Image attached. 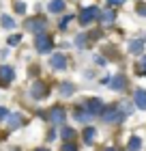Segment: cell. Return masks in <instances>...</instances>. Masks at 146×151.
<instances>
[{"mask_svg": "<svg viewBox=\"0 0 146 151\" xmlns=\"http://www.w3.org/2000/svg\"><path fill=\"white\" fill-rule=\"evenodd\" d=\"M125 114H127V112H122L120 106H110V108H103L101 121L103 123H120L125 119Z\"/></svg>", "mask_w": 146, "mask_h": 151, "instance_id": "1", "label": "cell"}, {"mask_svg": "<svg viewBox=\"0 0 146 151\" xmlns=\"http://www.w3.org/2000/svg\"><path fill=\"white\" fill-rule=\"evenodd\" d=\"M99 13H101L99 6H95V4L82 9V13H80V24H82V26H90L95 19H99Z\"/></svg>", "mask_w": 146, "mask_h": 151, "instance_id": "2", "label": "cell"}, {"mask_svg": "<svg viewBox=\"0 0 146 151\" xmlns=\"http://www.w3.org/2000/svg\"><path fill=\"white\" fill-rule=\"evenodd\" d=\"M34 47H37V52H41V54H50L52 47H54V41H52L50 35L41 32V35H37V39H34Z\"/></svg>", "mask_w": 146, "mask_h": 151, "instance_id": "3", "label": "cell"}, {"mask_svg": "<svg viewBox=\"0 0 146 151\" xmlns=\"http://www.w3.org/2000/svg\"><path fill=\"white\" fill-rule=\"evenodd\" d=\"M45 28H47V22H45L43 17H32V19H28V22H26V30L34 32V35L45 32Z\"/></svg>", "mask_w": 146, "mask_h": 151, "instance_id": "4", "label": "cell"}, {"mask_svg": "<svg viewBox=\"0 0 146 151\" xmlns=\"http://www.w3.org/2000/svg\"><path fill=\"white\" fill-rule=\"evenodd\" d=\"M47 93H50V88H47L45 82H41V80L32 82V86H30V95H32L34 99H43V97H47Z\"/></svg>", "mask_w": 146, "mask_h": 151, "instance_id": "5", "label": "cell"}, {"mask_svg": "<svg viewBox=\"0 0 146 151\" xmlns=\"http://www.w3.org/2000/svg\"><path fill=\"white\" fill-rule=\"evenodd\" d=\"M99 22H101L103 26H112V24L116 22V11H114V6H105V9H101Z\"/></svg>", "mask_w": 146, "mask_h": 151, "instance_id": "6", "label": "cell"}, {"mask_svg": "<svg viewBox=\"0 0 146 151\" xmlns=\"http://www.w3.org/2000/svg\"><path fill=\"white\" fill-rule=\"evenodd\" d=\"M13 78H15V69L13 67H9V65L0 67V86H9L13 82Z\"/></svg>", "mask_w": 146, "mask_h": 151, "instance_id": "7", "label": "cell"}, {"mask_svg": "<svg viewBox=\"0 0 146 151\" xmlns=\"http://www.w3.org/2000/svg\"><path fill=\"white\" fill-rule=\"evenodd\" d=\"M84 108H86L90 114L97 116V114L103 112V101H101L99 97H90V99H86V106H84Z\"/></svg>", "mask_w": 146, "mask_h": 151, "instance_id": "8", "label": "cell"}, {"mask_svg": "<svg viewBox=\"0 0 146 151\" xmlns=\"http://www.w3.org/2000/svg\"><path fill=\"white\" fill-rule=\"evenodd\" d=\"M50 65H52V69H58V71H62V69H67L69 60H67V56H65V54H52Z\"/></svg>", "mask_w": 146, "mask_h": 151, "instance_id": "9", "label": "cell"}, {"mask_svg": "<svg viewBox=\"0 0 146 151\" xmlns=\"http://www.w3.org/2000/svg\"><path fill=\"white\" fill-rule=\"evenodd\" d=\"M65 119H67V112L62 110L60 106H56V108H52V110H50V121L52 123L60 125V123H65Z\"/></svg>", "mask_w": 146, "mask_h": 151, "instance_id": "10", "label": "cell"}, {"mask_svg": "<svg viewBox=\"0 0 146 151\" xmlns=\"http://www.w3.org/2000/svg\"><path fill=\"white\" fill-rule=\"evenodd\" d=\"M133 104L140 108V110H146V91L144 88H137L133 93Z\"/></svg>", "mask_w": 146, "mask_h": 151, "instance_id": "11", "label": "cell"}, {"mask_svg": "<svg viewBox=\"0 0 146 151\" xmlns=\"http://www.w3.org/2000/svg\"><path fill=\"white\" fill-rule=\"evenodd\" d=\"M110 86H112L114 91H122V88L127 86V78H125L122 73H118L114 78H110Z\"/></svg>", "mask_w": 146, "mask_h": 151, "instance_id": "12", "label": "cell"}, {"mask_svg": "<svg viewBox=\"0 0 146 151\" xmlns=\"http://www.w3.org/2000/svg\"><path fill=\"white\" fill-rule=\"evenodd\" d=\"M6 121H9V127H11V129H17V127L24 123V116L19 114V112H15V114H9V116H6Z\"/></svg>", "mask_w": 146, "mask_h": 151, "instance_id": "13", "label": "cell"}, {"mask_svg": "<svg viewBox=\"0 0 146 151\" xmlns=\"http://www.w3.org/2000/svg\"><path fill=\"white\" fill-rule=\"evenodd\" d=\"M93 116H95V114H90L86 108H78V112H75V119H78L80 123H88V121H93Z\"/></svg>", "mask_w": 146, "mask_h": 151, "instance_id": "14", "label": "cell"}, {"mask_svg": "<svg viewBox=\"0 0 146 151\" xmlns=\"http://www.w3.org/2000/svg\"><path fill=\"white\" fill-rule=\"evenodd\" d=\"M47 9H50V13H62L65 11V0H50Z\"/></svg>", "mask_w": 146, "mask_h": 151, "instance_id": "15", "label": "cell"}, {"mask_svg": "<svg viewBox=\"0 0 146 151\" xmlns=\"http://www.w3.org/2000/svg\"><path fill=\"white\" fill-rule=\"evenodd\" d=\"M142 50H144V41H142V39L129 41V52H131V54H142Z\"/></svg>", "mask_w": 146, "mask_h": 151, "instance_id": "16", "label": "cell"}, {"mask_svg": "<svg viewBox=\"0 0 146 151\" xmlns=\"http://www.w3.org/2000/svg\"><path fill=\"white\" fill-rule=\"evenodd\" d=\"M73 91H75V86L71 84V82H62V84H60V95H62V97H71Z\"/></svg>", "mask_w": 146, "mask_h": 151, "instance_id": "17", "label": "cell"}, {"mask_svg": "<svg viewBox=\"0 0 146 151\" xmlns=\"http://www.w3.org/2000/svg\"><path fill=\"white\" fill-rule=\"evenodd\" d=\"M135 73H137V76H142V78L146 76V56H142L140 60H137V65H135Z\"/></svg>", "mask_w": 146, "mask_h": 151, "instance_id": "18", "label": "cell"}, {"mask_svg": "<svg viewBox=\"0 0 146 151\" xmlns=\"http://www.w3.org/2000/svg\"><path fill=\"white\" fill-rule=\"evenodd\" d=\"M95 134H97L95 127H86L84 129V142H86V145H90V142L95 140Z\"/></svg>", "mask_w": 146, "mask_h": 151, "instance_id": "19", "label": "cell"}, {"mask_svg": "<svg viewBox=\"0 0 146 151\" xmlns=\"http://www.w3.org/2000/svg\"><path fill=\"white\" fill-rule=\"evenodd\" d=\"M142 149V140L137 138V136H131V140H129V151H140Z\"/></svg>", "mask_w": 146, "mask_h": 151, "instance_id": "20", "label": "cell"}, {"mask_svg": "<svg viewBox=\"0 0 146 151\" xmlns=\"http://www.w3.org/2000/svg\"><path fill=\"white\" fill-rule=\"evenodd\" d=\"M0 24H2L4 28H15V19H13L11 15H2L0 17Z\"/></svg>", "mask_w": 146, "mask_h": 151, "instance_id": "21", "label": "cell"}, {"mask_svg": "<svg viewBox=\"0 0 146 151\" xmlns=\"http://www.w3.org/2000/svg\"><path fill=\"white\" fill-rule=\"evenodd\" d=\"M75 45L78 47H86L88 45V35H78L75 37Z\"/></svg>", "mask_w": 146, "mask_h": 151, "instance_id": "22", "label": "cell"}, {"mask_svg": "<svg viewBox=\"0 0 146 151\" xmlns=\"http://www.w3.org/2000/svg\"><path fill=\"white\" fill-rule=\"evenodd\" d=\"M71 19H73V15H67V17H62V19H60V26H58V28H60V30H67V28H69V24H71Z\"/></svg>", "mask_w": 146, "mask_h": 151, "instance_id": "23", "label": "cell"}, {"mask_svg": "<svg viewBox=\"0 0 146 151\" xmlns=\"http://www.w3.org/2000/svg\"><path fill=\"white\" fill-rule=\"evenodd\" d=\"M60 134H62V138H65V140H67V138H69V140H71V138H73V136H75V132H73V129H71V127H62V132H60Z\"/></svg>", "mask_w": 146, "mask_h": 151, "instance_id": "24", "label": "cell"}, {"mask_svg": "<svg viewBox=\"0 0 146 151\" xmlns=\"http://www.w3.org/2000/svg\"><path fill=\"white\" fill-rule=\"evenodd\" d=\"M19 41H22V35H11L9 39H6V43H9V45H17Z\"/></svg>", "mask_w": 146, "mask_h": 151, "instance_id": "25", "label": "cell"}, {"mask_svg": "<svg viewBox=\"0 0 146 151\" xmlns=\"http://www.w3.org/2000/svg\"><path fill=\"white\" fill-rule=\"evenodd\" d=\"M135 11H137V15H142V17H146V4L144 2H140L135 6Z\"/></svg>", "mask_w": 146, "mask_h": 151, "instance_id": "26", "label": "cell"}, {"mask_svg": "<svg viewBox=\"0 0 146 151\" xmlns=\"http://www.w3.org/2000/svg\"><path fill=\"white\" fill-rule=\"evenodd\" d=\"M15 13L24 15V13H26V4H24V2H15Z\"/></svg>", "mask_w": 146, "mask_h": 151, "instance_id": "27", "label": "cell"}, {"mask_svg": "<svg viewBox=\"0 0 146 151\" xmlns=\"http://www.w3.org/2000/svg\"><path fill=\"white\" fill-rule=\"evenodd\" d=\"M6 116H9V110H6V108H2V106H0V121H2V119H6Z\"/></svg>", "mask_w": 146, "mask_h": 151, "instance_id": "28", "label": "cell"}, {"mask_svg": "<svg viewBox=\"0 0 146 151\" xmlns=\"http://www.w3.org/2000/svg\"><path fill=\"white\" fill-rule=\"evenodd\" d=\"M110 2V6H120V4H125V0H108Z\"/></svg>", "mask_w": 146, "mask_h": 151, "instance_id": "29", "label": "cell"}, {"mask_svg": "<svg viewBox=\"0 0 146 151\" xmlns=\"http://www.w3.org/2000/svg\"><path fill=\"white\" fill-rule=\"evenodd\" d=\"M62 151H78V149H75V145H71V142H67V145L62 147Z\"/></svg>", "mask_w": 146, "mask_h": 151, "instance_id": "30", "label": "cell"}, {"mask_svg": "<svg viewBox=\"0 0 146 151\" xmlns=\"http://www.w3.org/2000/svg\"><path fill=\"white\" fill-rule=\"evenodd\" d=\"M95 63L97 65H105V58H103V56H95Z\"/></svg>", "mask_w": 146, "mask_h": 151, "instance_id": "31", "label": "cell"}, {"mask_svg": "<svg viewBox=\"0 0 146 151\" xmlns=\"http://www.w3.org/2000/svg\"><path fill=\"white\" fill-rule=\"evenodd\" d=\"M34 151H50V149H34Z\"/></svg>", "mask_w": 146, "mask_h": 151, "instance_id": "32", "label": "cell"}, {"mask_svg": "<svg viewBox=\"0 0 146 151\" xmlns=\"http://www.w3.org/2000/svg\"><path fill=\"white\" fill-rule=\"evenodd\" d=\"M105 151H114V149H112V147H110V149H105Z\"/></svg>", "mask_w": 146, "mask_h": 151, "instance_id": "33", "label": "cell"}]
</instances>
